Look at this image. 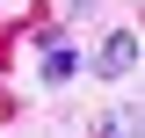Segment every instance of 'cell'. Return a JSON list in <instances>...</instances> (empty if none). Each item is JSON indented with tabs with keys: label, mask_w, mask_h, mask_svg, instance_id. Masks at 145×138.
I'll return each mask as SVG.
<instances>
[{
	"label": "cell",
	"mask_w": 145,
	"mask_h": 138,
	"mask_svg": "<svg viewBox=\"0 0 145 138\" xmlns=\"http://www.w3.org/2000/svg\"><path fill=\"white\" fill-rule=\"evenodd\" d=\"M72 73H80V51H72V44H44V80H51V87H65Z\"/></svg>",
	"instance_id": "2"
},
{
	"label": "cell",
	"mask_w": 145,
	"mask_h": 138,
	"mask_svg": "<svg viewBox=\"0 0 145 138\" xmlns=\"http://www.w3.org/2000/svg\"><path fill=\"white\" fill-rule=\"evenodd\" d=\"M94 73H102V80H131V73H138V29L116 22V29L102 36V51H94Z\"/></svg>",
	"instance_id": "1"
}]
</instances>
